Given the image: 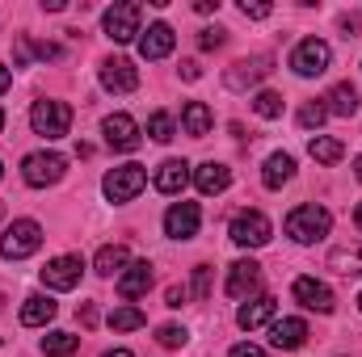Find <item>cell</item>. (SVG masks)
<instances>
[{"mask_svg": "<svg viewBox=\"0 0 362 357\" xmlns=\"http://www.w3.org/2000/svg\"><path fill=\"white\" fill-rule=\"evenodd\" d=\"M358 307H362V294H358Z\"/></svg>", "mask_w": 362, "mask_h": 357, "instance_id": "816d5d0a", "label": "cell"}, {"mask_svg": "<svg viewBox=\"0 0 362 357\" xmlns=\"http://www.w3.org/2000/svg\"><path fill=\"white\" fill-rule=\"evenodd\" d=\"M81 273H85V261L81 257H55L42 269V286L47 290H76L81 286Z\"/></svg>", "mask_w": 362, "mask_h": 357, "instance_id": "9c48e42d", "label": "cell"}, {"mask_svg": "<svg viewBox=\"0 0 362 357\" xmlns=\"http://www.w3.org/2000/svg\"><path fill=\"white\" fill-rule=\"evenodd\" d=\"M329 269H337V273H362V244H350V248H333L329 253Z\"/></svg>", "mask_w": 362, "mask_h": 357, "instance_id": "4316f807", "label": "cell"}, {"mask_svg": "<svg viewBox=\"0 0 362 357\" xmlns=\"http://www.w3.org/2000/svg\"><path fill=\"white\" fill-rule=\"evenodd\" d=\"M156 341H160L165 349H181V345H185V328H181V324H165V328L156 332Z\"/></svg>", "mask_w": 362, "mask_h": 357, "instance_id": "836d02e7", "label": "cell"}, {"mask_svg": "<svg viewBox=\"0 0 362 357\" xmlns=\"http://www.w3.org/2000/svg\"><path fill=\"white\" fill-rule=\"evenodd\" d=\"M325 118H329V109H325V105H316V101H308V105L299 109V126H303V131H312V126H320Z\"/></svg>", "mask_w": 362, "mask_h": 357, "instance_id": "d6a6232c", "label": "cell"}, {"mask_svg": "<svg viewBox=\"0 0 362 357\" xmlns=\"http://www.w3.org/2000/svg\"><path fill=\"white\" fill-rule=\"evenodd\" d=\"M228 236H232V244H240V248H262V244H270V219H266L262 210H240V214L232 219Z\"/></svg>", "mask_w": 362, "mask_h": 357, "instance_id": "8992f818", "label": "cell"}, {"mask_svg": "<svg viewBox=\"0 0 362 357\" xmlns=\"http://www.w3.org/2000/svg\"><path fill=\"white\" fill-rule=\"evenodd\" d=\"M76 320H81L85 328H97V320H101V315H97V303H81V311H76Z\"/></svg>", "mask_w": 362, "mask_h": 357, "instance_id": "8d00e7d4", "label": "cell"}, {"mask_svg": "<svg viewBox=\"0 0 362 357\" xmlns=\"http://www.w3.org/2000/svg\"><path fill=\"white\" fill-rule=\"evenodd\" d=\"M291 177H295V160H291L286 152H274L270 160H266V173H262L266 189H282Z\"/></svg>", "mask_w": 362, "mask_h": 357, "instance_id": "d4e9b609", "label": "cell"}, {"mask_svg": "<svg viewBox=\"0 0 362 357\" xmlns=\"http://www.w3.org/2000/svg\"><path fill=\"white\" fill-rule=\"evenodd\" d=\"M253 114L257 118H282V97L278 92H257L253 97Z\"/></svg>", "mask_w": 362, "mask_h": 357, "instance_id": "4dcf8cb0", "label": "cell"}, {"mask_svg": "<svg viewBox=\"0 0 362 357\" xmlns=\"http://www.w3.org/2000/svg\"><path fill=\"white\" fill-rule=\"evenodd\" d=\"M144 185H148L144 164H118L114 173H105V181H101V189H105L110 202H131V198H139Z\"/></svg>", "mask_w": 362, "mask_h": 357, "instance_id": "5b68a950", "label": "cell"}, {"mask_svg": "<svg viewBox=\"0 0 362 357\" xmlns=\"http://www.w3.org/2000/svg\"><path fill=\"white\" fill-rule=\"evenodd\" d=\"M354 177H358V181H362V156H358V164H354Z\"/></svg>", "mask_w": 362, "mask_h": 357, "instance_id": "7dc6e473", "label": "cell"}, {"mask_svg": "<svg viewBox=\"0 0 362 357\" xmlns=\"http://www.w3.org/2000/svg\"><path fill=\"white\" fill-rule=\"evenodd\" d=\"M325 109L337 114V118H354V114H358V89H354V85H333Z\"/></svg>", "mask_w": 362, "mask_h": 357, "instance_id": "484cf974", "label": "cell"}, {"mask_svg": "<svg viewBox=\"0 0 362 357\" xmlns=\"http://www.w3.org/2000/svg\"><path fill=\"white\" fill-rule=\"evenodd\" d=\"M173 25H165V21H156V25H148V34L139 38V55L144 59H165L169 51H173Z\"/></svg>", "mask_w": 362, "mask_h": 357, "instance_id": "e0dca14e", "label": "cell"}, {"mask_svg": "<svg viewBox=\"0 0 362 357\" xmlns=\"http://www.w3.org/2000/svg\"><path fill=\"white\" fill-rule=\"evenodd\" d=\"M354 223H358V231H362V202L354 206Z\"/></svg>", "mask_w": 362, "mask_h": 357, "instance_id": "bcb514c9", "label": "cell"}, {"mask_svg": "<svg viewBox=\"0 0 362 357\" xmlns=\"http://www.w3.org/2000/svg\"><path fill=\"white\" fill-rule=\"evenodd\" d=\"M148 135H152L156 143H169V139H173V118H169L165 109L152 114V118H148Z\"/></svg>", "mask_w": 362, "mask_h": 357, "instance_id": "1f68e13d", "label": "cell"}, {"mask_svg": "<svg viewBox=\"0 0 362 357\" xmlns=\"http://www.w3.org/2000/svg\"><path fill=\"white\" fill-rule=\"evenodd\" d=\"M127 265H131V253H127L122 244H105V248L97 253V273H101V277H114V273L122 277Z\"/></svg>", "mask_w": 362, "mask_h": 357, "instance_id": "cb8c5ba5", "label": "cell"}, {"mask_svg": "<svg viewBox=\"0 0 362 357\" xmlns=\"http://www.w3.org/2000/svg\"><path fill=\"white\" fill-rule=\"evenodd\" d=\"M308 152H312V160H320V164H337V160L346 156V147H341L337 139H329V135H316V139L308 143Z\"/></svg>", "mask_w": 362, "mask_h": 357, "instance_id": "f1b7e54d", "label": "cell"}, {"mask_svg": "<svg viewBox=\"0 0 362 357\" xmlns=\"http://www.w3.org/2000/svg\"><path fill=\"white\" fill-rule=\"evenodd\" d=\"M30 126H34V135H42V139H64V135L72 131V109H68V101H34Z\"/></svg>", "mask_w": 362, "mask_h": 357, "instance_id": "3957f363", "label": "cell"}, {"mask_svg": "<svg viewBox=\"0 0 362 357\" xmlns=\"http://www.w3.org/2000/svg\"><path fill=\"white\" fill-rule=\"evenodd\" d=\"M329 59H333V51H329L325 38H303V42L291 51V68H295L299 76H320V72H329Z\"/></svg>", "mask_w": 362, "mask_h": 357, "instance_id": "52a82bcc", "label": "cell"}, {"mask_svg": "<svg viewBox=\"0 0 362 357\" xmlns=\"http://www.w3.org/2000/svg\"><path fill=\"white\" fill-rule=\"evenodd\" d=\"M274 311H278V303H274L270 294H262V298H253V303H245V307H240V315H236V324L253 332V328H262L266 320H274Z\"/></svg>", "mask_w": 362, "mask_h": 357, "instance_id": "44dd1931", "label": "cell"}, {"mask_svg": "<svg viewBox=\"0 0 362 357\" xmlns=\"http://www.w3.org/2000/svg\"><path fill=\"white\" fill-rule=\"evenodd\" d=\"M64 173H68V160L55 156V152H34V156L21 160V177H25V185H34V189L64 181Z\"/></svg>", "mask_w": 362, "mask_h": 357, "instance_id": "277c9868", "label": "cell"}, {"mask_svg": "<svg viewBox=\"0 0 362 357\" xmlns=\"http://www.w3.org/2000/svg\"><path fill=\"white\" fill-rule=\"evenodd\" d=\"M51 320H55V303L47 294H30L25 307H21V324L25 328H47Z\"/></svg>", "mask_w": 362, "mask_h": 357, "instance_id": "7402d4cb", "label": "cell"}, {"mask_svg": "<svg viewBox=\"0 0 362 357\" xmlns=\"http://www.w3.org/2000/svg\"><path fill=\"white\" fill-rule=\"evenodd\" d=\"M185 181H189V164H185V160H165V164L156 169L152 185H156L160 193H181V189H185Z\"/></svg>", "mask_w": 362, "mask_h": 357, "instance_id": "d6986e66", "label": "cell"}, {"mask_svg": "<svg viewBox=\"0 0 362 357\" xmlns=\"http://www.w3.org/2000/svg\"><path fill=\"white\" fill-rule=\"evenodd\" d=\"M262 286V265L257 261H236L228 273V298H249Z\"/></svg>", "mask_w": 362, "mask_h": 357, "instance_id": "5bb4252c", "label": "cell"}, {"mask_svg": "<svg viewBox=\"0 0 362 357\" xmlns=\"http://www.w3.org/2000/svg\"><path fill=\"white\" fill-rule=\"evenodd\" d=\"M198 76H202L198 59H181V80H198Z\"/></svg>", "mask_w": 362, "mask_h": 357, "instance_id": "ab89813d", "label": "cell"}, {"mask_svg": "<svg viewBox=\"0 0 362 357\" xmlns=\"http://www.w3.org/2000/svg\"><path fill=\"white\" fill-rule=\"evenodd\" d=\"M0 311H4V298H0Z\"/></svg>", "mask_w": 362, "mask_h": 357, "instance_id": "681fc988", "label": "cell"}, {"mask_svg": "<svg viewBox=\"0 0 362 357\" xmlns=\"http://www.w3.org/2000/svg\"><path fill=\"white\" fill-rule=\"evenodd\" d=\"M194 290H198V298H211V269L206 265L194 269Z\"/></svg>", "mask_w": 362, "mask_h": 357, "instance_id": "e575fe53", "label": "cell"}, {"mask_svg": "<svg viewBox=\"0 0 362 357\" xmlns=\"http://www.w3.org/2000/svg\"><path fill=\"white\" fill-rule=\"evenodd\" d=\"M266 72H270V55H257V59L236 63V72H228L223 80H228V89H245V85H257Z\"/></svg>", "mask_w": 362, "mask_h": 357, "instance_id": "ffe728a7", "label": "cell"}, {"mask_svg": "<svg viewBox=\"0 0 362 357\" xmlns=\"http://www.w3.org/2000/svg\"><path fill=\"white\" fill-rule=\"evenodd\" d=\"M148 286H152V265L148 261L127 265V273L118 277V294L122 298H139V294H148Z\"/></svg>", "mask_w": 362, "mask_h": 357, "instance_id": "ac0fdd59", "label": "cell"}, {"mask_svg": "<svg viewBox=\"0 0 362 357\" xmlns=\"http://www.w3.org/2000/svg\"><path fill=\"white\" fill-rule=\"evenodd\" d=\"M198 223H202L198 202H177V206H169V214H165V231H169L173 240H194V236H198Z\"/></svg>", "mask_w": 362, "mask_h": 357, "instance_id": "8fae6325", "label": "cell"}, {"mask_svg": "<svg viewBox=\"0 0 362 357\" xmlns=\"http://www.w3.org/2000/svg\"><path fill=\"white\" fill-rule=\"evenodd\" d=\"M105 143H110L114 152H135V147L144 143L139 122H135L131 114H110V118H105Z\"/></svg>", "mask_w": 362, "mask_h": 357, "instance_id": "30bf717a", "label": "cell"}, {"mask_svg": "<svg viewBox=\"0 0 362 357\" xmlns=\"http://www.w3.org/2000/svg\"><path fill=\"white\" fill-rule=\"evenodd\" d=\"M101 357H135L131 349H110V353H101Z\"/></svg>", "mask_w": 362, "mask_h": 357, "instance_id": "f6af8a7d", "label": "cell"}, {"mask_svg": "<svg viewBox=\"0 0 362 357\" xmlns=\"http://www.w3.org/2000/svg\"><path fill=\"white\" fill-rule=\"evenodd\" d=\"M181 126H185V135H194V139L211 135V109H206V101H185V109H181Z\"/></svg>", "mask_w": 362, "mask_h": 357, "instance_id": "603a6c76", "label": "cell"}, {"mask_svg": "<svg viewBox=\"0 0 362 357\" xmlns=\"http://www.w3.org/2000/svg\"><path fill=\"white\" fill-rule=\"evenodd\" d=\"M341 30H346V38H354V34L362 30V17H358V13H354V17L346 13V17H341Z\"/></svg>", "mask_w": 362, "mask_h": 357, "instance_id": "60d3db41", "label": "cell"}, {"mask_svg": "<svg viewBox=\"0 0 362 357\" xmlns=\"http://www.w3.org/2000/svg\"><path fill=\"white\" fill-rule=\"evenodd\" d=\"M0 181H4V169H0Z\"/></svg>", "mask_w": 362, "mask_h": 357, "instance_id": "f907efd6", "label": "cell"}, {"mask_svg": "<svg viewBox=\"0 0 362 357\" xmlns=\"http://www.w3.org/2000/svg\"><path fill=\"white\" fill-rule=\"evenodd\" d=\"M303 341H308V324L303 320H274L270 324V345L274 349H303Z\"/></svg>", "mask_w": 362, "mask_h": 357, "instance_id": "2e32d148", "label": "cell"}, {"mask_svg": "<svg viewBox=\"0 0 362 357\" xmlns=\"http://www.w3.org/2000/svg\"><path fill=\"white\" fill-rule=\"evenodd\" d=\"M291 294H295L308 311H320V315H329V311H333V290H329L325 282H316V277H295Z\"/></svg>", "mask_w": 362, "mask_h": 357, "instance_id": "7c38bea8", "label": "cell"}, {"mask_svg": "<svg viewBox=\"0 0 362 357\" xmlns=\"http://www.w3.org/2000/svg\"><path fill=\"white\" fill-rule=\"evenodd\" d=\"M42 248V227L34 219H17L4 236H0V257L4 261H25Z\"/></svg>", "mask_w": 362, "mask_h": 357, "instance_id": "7a4b0ae2", "label": "cell"}, {"mask_svg": "<svg viewBox=\"0 0 362 357\" xmlns=\"http://www.w3.org/2000/svg\"><path fill=\"white\" fill-rule=\"evenodd\" d=\"M0 131H4V109H0Z\"/></svg>", "mask_w": 362, "mask_h": 357, "instance_id": "c3c4849f", "label": "cell"}, {"mask_svg": "<svg viewBox=\"0 0 362 357\" xmlns=\"http://www.w3.org/2000/svg\"><path fill=\"white\" fill-rule=\"evenodd\" d=\"M148 324V315L139 311V307H114L110 311V328L114 332H135V328H144Z\"/></svg>", "mask_w": 362, "mask_h": 357, "instance_id": "f546056e", "label": "cell"}, {"mask_svg": "<svg viewBox=\"0 0 362 357\" xmlns=\"http://www.w3.org/2000/svg\"><path fill=\"white\" fill-rule=\"evenodd\" d=\"M329 227H333V214H329L325 206H316V202L295 206V210L286 214V236H291L295 244H316V240L329 236Z\"/></svg>", "mask_w": 362, "mask_h": 357, "instance_id": "6da1fadb", "label": "cell"}, {"mask_svg": "<svg viewBox=\"0 0 362 357\" xmlns=\"http://www.w3.org/2000/svg\"><path fill=\"white\" fill-rule=\"evenodd\" d=\"M228 357H266V349H257V345H232Z\"/></svg>", "mask_w": 362, "mask_h": 357, "instance_id": "b9f144b4", "label": "cell"}, {"mask_svg": "<svg viewBox=\"0 0 362 357\" xmlns=\"http://www.w3.org/2000/svg\"><path fill=\"white\" fill-rule=\"evenodd\" d=\"M194 185H198V193H223L228 185H232V169L228 164H219V160H206V164H198L194 169Z\"/></svg>", "mask_w": 362, "mask_h": 357, "instance_id": "9a60e30c", "label": "cell"}, {"mask_svg": "<svg viewBox=\"0 0 362 357\" xmlns=\"http://www.w3.org/2000/svg\"><path fill=\"white\" fill-rule=\"evenodd\" d=\"M8 85H13V72H8V68H4V63H0V92L8 89Z\"/></svg>", "mask_w": 362, "mask_h": 357, "instance_id": "ee69618b", "label": "cell"}, {"mask_svg": "<svg viewBox=\"0 0 362 357\" xmlns=\"http://www.w3.org/2000/svg\"><path fill=\"white\" fill-rule=\"evenodd\" d=\"M185 303H189V290L185 286H169L165 290V307H185Z\"/></svg>", "mask_w": 362, "mask_h": 357, "instance_id": "d590c367", "label": "cell"}, {"mask_svg": "<svg viewBox=\"0 0 362 357\" xmlns=\"http://www.w3.org/2000/svg\"><path fill=\"white\" fill-rule=\"evenodd\" d=\"M101 85L110 92H135L139 89V72L131 59H105L101 63Z\"/></svg>", "mask_w": 362, "mask_h": 357, "instance_id": "4fadbf2b", "label": "cell"}, {"mask_svg": "<svg viewBox=\"0 0 362 357\" xmlns=\"http://www.w3.org/2000/svg\"><path fill=\"white\" fill-rule=\"evenodd\" d=\"M240 13H245V17H253V21H262V17H270L274 8H270V4H249V0H245V4H240Z\"/></svg>", "mask_w": 362, "mask_h": 357, "instance_id": "f35d334b", "label": "cell"}, {"mask_svg": "<svg viewBox=\"0 0 362 357\" xmlns=\"http://www.w3.org/2000/svg\"><path fill=\"white\" fill-rule=\"evenodd\" d=\"M139 17H144V8H139L135 0L105 8V38H114V42H131L135 34H144V30H139Z\"/></svg>", "mask_w": 362, "mask_h": 357, "instance_id": "ba28073f", "label": "cell"}, {"mask_svg": "<svg viewBox=\"0 0 362 357\" xmlns=\"http://www.w3.org/2000/svg\"><path fill=\"white\" fill-rule=\"evenodd\" d=\"M194 8H198V13H219V0H198Z\"/></svg>", "mask_w": 362, "mask_h": 357, "instance_id": "7bdbcfd3", "label": "cell"}, {"mask_svg": "<svg viewBox=\"0 0 362 357\" xmlns=\"http://www.w3.org/2000/svg\"><path fill=\"white\" fill-rule=\"evenodd\" d=\"M219 42H223V30H202V34H198V47H202V51H211V47H219Z\"/></svg>", "mask_w": 362, "mask_h": 357, "instance_id": "74e56055", "label": "cell"}, {"mask_svg": "<svg viewBox=\"0 0 362 357\" xmlns=\"http://www.w3.org/2000/svg\"><path fill=\"white\" fill-rule=\"evenodd\" d=\"M81 349V337H72V332H47L42 337V353L47 357H72Z\"/></svg>", "mask_w": 362, "mask_h": 357, "instance_id": "83f0119b", "label": "cell"}]
</instances>
